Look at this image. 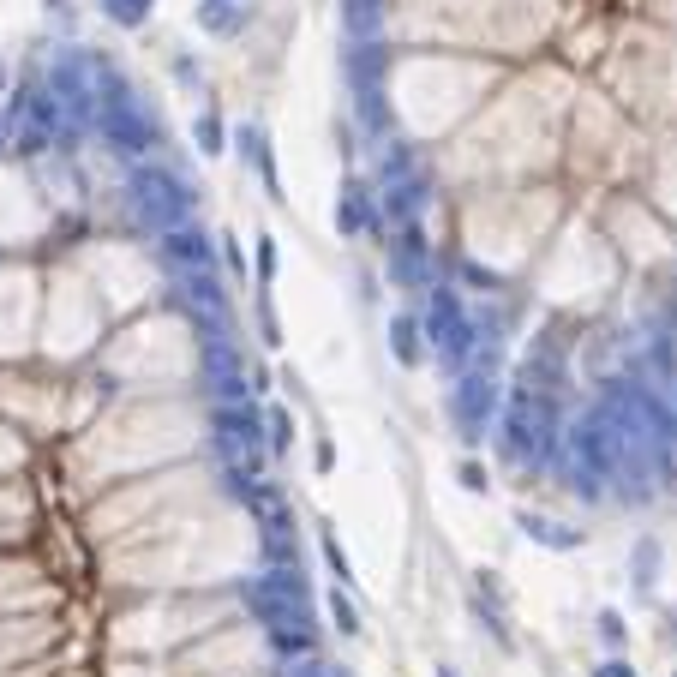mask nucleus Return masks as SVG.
Instances as JSON below:
<instances>
[{
    "label": "nucleus",
    "instance_id": "f257e3e1",
    "mask_svg": "<svg viewBox=\"0 0 677 677\" xmlns=\"http://www.w3.org/2000/svg\"><path fill=\"white\" fill-rule=\"evenodd\" d=\"M600 677H624V666H606V672H600Z\"/></svg>",
    "mask_w": 677,
    "mask_h": 677
}]
</instances>
